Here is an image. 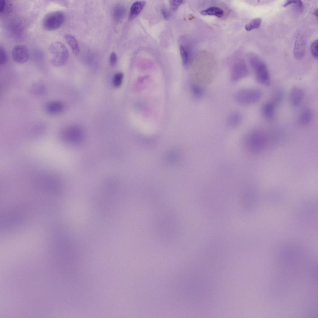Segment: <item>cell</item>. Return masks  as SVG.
Here are the masks:
<instances>
[{
	"label": "cell",
	"instance_id": "6da1fadb",
	"mask_svg": "<svg viewBox=\"0 0 318 318\" xmlns=\"http://www.w3.org/2000/svg\"><path fill=\"white\" fill-rule=\"evenodd\" d=\"M267 138L266 134L259 130L253 131L245 137L244 144L246 148L253 153L262 152L266 146Z\"/></svg>",
	"mask_w": 318,
	"mask_h": 318
},
{
	"label": "cell",
	"instance_id": "7a4b0ae2",
	"mask_svg": "<svg viewBox=\"0 0 318 318\" xmlns=\"http://www.w3.org/2000/svg\"><path fill=\"white\" fill-rule=\"evenodd\" d=\"M48 51L51 55L50 61L54 66L60 67L64 65L68 58V52L66 47L61 42L55 41L49 45Z\"/></svg>",
	"mask_w": 318,
	"mask_h": 318
},
{
	"label": "cell",
	"instance_id": "3957f363",
	"mask_svg": "<svg viewBox=\"0 0 318 318\" xmlns=\"http://www.w3.org/2000/svg\"><path fill=\"white\" fill-rule=\"evenodd\" d=\"M251 66L254 71L257 81L266 86L270 84V78L267 66L258 56L254 55L251 59Z\"/></svg>",
	"mask_w": 318,
	"mask_h": 318
},
{
	"label": "cell",
	"instance_id": "277c9868",
	"mask_svg": "<svg viewBox=\"0 0 318 318\" xmlns=\"http://www.w3.org/2000/svg\"><path fill=\"white\" fill-rule=\"evenodd\" d=\"M262 95L261 91L256 89H243L237 91L235 99L238 103L242 105H249L258 102Z\"/></svg>",
	"mask_w": 318,
	"mask_h": 318
},
{
	"label": "cell",
	"instance_id": "5b68a950",
	"mask_svg": "<svg viewBox=\"0 0 318 318\" xmlns=\"http://www.w3.org/2000/svg\"><path fill=\"white\" fill-rule=\"evenodd\" d=\"M64 13L60 11H54L47 14L43 20V28L48 31H53L60 27L64 21Z\"/></svg>",
	"mask_w": 318,
	"mask_h": 318
},
{
	"label": "cell",
	"instance_id": "8992f818",
	"mask_svg": "<svg viewBox=\"0 0 318 318\" xmlns=\"http://www.w3.org/2000/svg\"><path fill=\"white\" fill-rule=\"evenodd\" d=\"M12 56L14 61L19 64L27 62L29 58L28 49L25 45H18L15 46L12 51Z\"/></svg>",
	"mask_w": 318,
	"mask_h": 318
},
{
	"label": "cell",
	"instance_id": "52a82bcc",
	"mask_svg": "<svg viewBox=\"0 0 318 318\" xmlns=\"http://www.w3.org/2000/svg\"><path fill=\"white\" fill-rule=\"evenodd\" d=\"M306 41L303 36L298 33L296 37L293 50L294 57L297 60L302 59L304 57L305 51Z\"/></svg>",
	"mask_w": 318,
	"mask_h": 318
},
{
	"label": "cell",
	"instance_id": "ba28073f",
	"mask_svg": "<svg viewBox=\"0 0 318 318\" xmlns=\"http://www.w3.org/2000/svg\"><path fill=\"white\" fill-rule=\"evenodd\" d=\"M248 75V70L244 64H238L235 65L232 71L231 79L237 82L245 78Z\"/></svg>",
	"mask_w": 318,
	"mask_h": 318
},
{
	"label": "cell",
	"instance_id": "9c48e42d",
	"mask_svg": "<svg viewBox=\"0 0 318 318\" xmlns=\"http://www.w3.org/2000/svg\"><path fill=\"white\" fill-rule=\"evenodd\" d=\"M46 112L51 115H57L61 113L65 109L64 104L59 101H53L49 102L45 106Z\"/></svg>",
	"mask_w": 318,
	"mask_h": 318
},
{
	"label": "cell",
	"instance_id": "30bf717a",
	"mask_svg": "<svg viewBox=\"0 0 318 318\" xmlns=\"http://www.w3.org/2000/svg\"><path fill=\"white\" fill-rule=\"evenodd\" d=\"M304 95V93L302 89L298 87H294L289 93V101L292 105L297 106L302 101Z\"/></svg>",
	"mask_w": 318,
	"mask_h": 318
},
{
	"label": "cell",
	"instance_id": "8fae6325",
	"mask_svg": "<svg viewBox=\"0 0 318 318\" xmlns=\"http://www.w3.org/2000/svg\"><path fill=\"white\" fill-rule=\"evenodd\" d=\"M80 132L77 128L70 127L64 129L61 134V137L65 141L72 142L77 140L78 136H80Z\"/></svg>",
	"mask_w": 318,
	"mask_h": 318
},
{
	"label": "cell",
	"instance_id": "7c38bea8",
	"mask_svg": "<svg viewBox=\"0 0 318 318\" xmlns=\"http://www.w3.org/2000/svg\"><path fill=\"white\" fill-rule=\"evenodd\" d=\"M145 4L144 1H139L134 2L131 6L128 20L131 21L134 19L140 12Z\"/></svg>",
	"mask_w": 318,
	"mask_h": 318
},
{
	"label": "cell",
	"instance_id": "4fadbf2b",
	"mask_svg": "<svg viewBox=\"0 0 318 318\" xmlns=\"http://www.w3.org/2000/svg\"><path fill=\"white\" fill-rule=\"evenodd\" d=\"M242 120V116L240 113L238 112H233L228 117L227 123L229 127L234 128L240 124Z\"/></svg>",
	"mask_w": 318,
	"mask_h": 318
},
{
	"label": "cell",
	"instance_id": "5bb4252c",
	"mask_svg": "<svg viewBox=\"0 0 318 318\" xmlns=\"http://www.w3.org/2000/svg\"><path fill=\"white\" fill-rule=\"evenodd\" d=\"M64 38L73 53L76 55L79 54L80 48L78 43L75 38L71 35L68 34H65Z\"/></svg>",
	"mask_w": 318,
	"mask_h": 318
},
{
	"label": "cell",
	"instance_id": "9a60e30c",
	"mask_svg": "<svg viewBox=\"0 0 318 318\" xmlns=\"http://www.w3.org/2000/svg\"><path fill=\"white\" fill-rule=\"evenodd\" d=\"M313 118V113L311 111L309 108L304 109L301 113L299 117V121L302 125L309 124Z\"/></svg>",
	"mask_w": 318,
	"mask_h": 318
},
{
	"label": "cell",
	"instance_id": "2e32d148",
	"mask_svg": "<svg viewBox=\"0 0 318 318\" xmlns=\"http://www.w3.org/2000/svg\"><path fill=\"white\" fill-rule=\"evenodd\" d=\"M200 14L203 16H214L221 18L224 15V11L219 7H212L201 11Z\"/></svg>",
	"mask_w": 318,
	"mask_h": 318
},
{
	"label": "cell",
	"instance_id": "e0dca14e",
	"mask_svg": "<svg viewBox=\"0 0 318 318\" xmlns=\"http://www.w3.org/2000/svg\"><path fill=\"white\" fill-rule=\"evenodd\" d=\"M275 105L272 102L266 103L262 108V112L264 116L268 119H271L274 115Z\"/></svg>",
	"mask_w": 318,
	"mask_h": 318
},
{
	"label": "cell",
	"instance_id": "ac0fdd59",
	"mask_svg": "<svg viewBox=\"0 0 318 318\" xmlns=\"http://www.w3.org/2000/svg\"><path fill=\"white\" fill-rule=\"evenodd\" d=\"M261 22L262 20L261 18H255L245 25V29L247 31H249L254 29H258L260 27Z\"/></svg>",
	"mask_w": 318,
	"mask_h": 318
},
{
	"label": "cell",
	"instance_id": "d6986e66",
	"mask_svg": "<svg viewBox=\"0 0 318 318\" xmlns=\"http://www.w3.org/2000/svg\"><path fill=\"white\" fill-rule=\"evenodd\" d=\"M192 90L194 95L199 98L202 97L204 93V89L201 86L197 84H194L192 86Z\"/></svg>",
	"mask_w": 318,
	"mask_h": 318
},
{
	"label": "cell",
	"instance_id": "ffe728a7",
	"mask_svg": "<svg viewBox=\"0 0 318 318\" xmlns=\"http://www.w3.org/2000/svg\"><path fill=\"white\" fill-rule=\"evenodd\" d=\"M283 93L280 89H277L274 93L273 96L272 102L275 105L280 103L282 101L283 97Z\"/></svg>",
	"mask_w": 318,
	"mask_h": 318
},
{
	"label": "cell",
	"instance_id": "44dd1931",
	"mask_svg": "<svg viewBox=\"0 0 318 318\" xmlns=\"http://www.w3.org/2000/svg\"><path fill=\"white\" fill-rule=\"evenodd\" d=\"M180 53L183 63L186 65L189 61V56L188 52L185 48L183 46L179 47Z\"/></svg>",
	"mask_w": 318,
	"mask_h": 318
},
{
	"label": "cell",
	"instance_id": "7402d4cb",
	"mask_svg": "<svg viewBox=\"0 0 318 318\" xmlns=\"http://www.w3.org/2000/svg\"><path fill=\"white\" fill-rule=\"evenodd\" d=\"M123 78V75L122 73H119L116 74L114 76L113 80V85L115 87H118L122 83Z\"/></svg>",
	"mask_w": 318,
	"mask_h": 318
},
{
	"label": "cell",
	"instance_id": "603a6c76",
	"mask_svg": "<svg viewBox=\"0 0 318 318\" xmlns=\"http://www.w3.org/2000/svg\"><path fill=\"white\" fill-rule=\"evenodd\" d=\"M114 16L116 19H120L124 15L125 13L124 8L121 6L117 7L115 9Z\"/></svg>",
	"mask_w": 318,
	"mask_h": 318
},
{
	"label": "cell",
	"instance_id": "cb8c5ba5",
	"mask_svg": "<svg viewBox=\"0 0 318 318\" xmlns=\"http://www.w3.org/2000/svg\"><path fill=\"white\" fill-rule=\"evenodd\" d=\"M311 52L312 56L316 59L318 58V40L316 39L311 43L310 47Z\"/></svg>",
	"mask_w": 318,
	"mask_h": 318
},
{
	"label": "cell",
	"instance_id": "d4e9b609",
	"mask_svg": "<svg viewBox=\"0 0 318 318\" xmlns=\"http://www.w3.org/2000/svg\"><path fill=\"white\" fill-rule=\"evenodd\" d=\"M7 60V56L4 48L1 45L0 48V64L1 65L4 64Z\"/></svg>",
	"mask_w": 318,
	"mask_h": 318
},
{
	"label": "cell",
	"instance_id": "484cf974",
	"mask_svg": "<svg viewBox=\"0 0 318 318\" xmlns=\"http://www.w3.org/2000/svg\"><path fill=\"white\" fill-rule=\"evenodd\" d=\"M182 0H171L170 1L171 8L174 11L176 10L183 2Z\"/></svg>",
	"mask_w": 318,
	"mask_h": 318
},
{
	"label": "cell",
	"instance_id": "4316f807",
	"mask_svg": "<svg viewBox=\"0 0 318 318\" xmlns=\"http://www.w3.org/2000/svg\"><path fill=\"white\" fill-rule=\"evenodd\" d=\"M117 61V57L116 53L114 52H112L110 56V63L112 66L115 65Z\"/></svg>",
	"mask_w": 318,
	"mask_h": 318
},
{
	"label": "cell",
	"instance_id": "83f0119b",
	"mask_svg": "<svg viewBox=\"0 0 318 318\" xmlns=\"http://www.w3.org/2000/svg\"><path fill=\"white\" fill-rule=\"evenodd\" d=\"M295 5L297 10L300 12H302L304 10V6L303 3L301 0H297V2L294 4Z\"/></svg>",
	"mask_w": 318,
	"mask_h": 318
},
{
	"label": "cell",
	"instance_id": "f1b7e54d",
	"mask_svg": "<svg viewBox=\"0 0 318 318\" xmlns=\"http://www.w3.org/2000/svg\"><path fill=\"white\" fill-rule=\"evenodd\" d=\"M161 13L164 18L166 20H168L170 17V14L169 11L166 9H163L161 10Z\"/></svg>",
	"mask_w": 318,
	"mask_h": 318
},
{
	"label": "cell",
	"instance_id": "f546056e",
	"mask_svg": "<svg viewBox=\"0 0 318 318\" xmlns=\"http://www.w3.org/2000/svg\"><path fill=\"white\" fill-rule=\"evenodd\" d=\"M6 2L4 0H1L0 2V12L2 13L3 12Z\"/></svg>",
	"mask_w": 318,
	"mask_h": 318
},
{
	"label": "cell",
	"instance_id": "4dcf8cb0",
	"mask_svg": "<svg viewBox=\"0 0 318 318\" xmlns=\"http://www.w3.org/2000/svg\"><path fill=\"white\" fill-rule=\"evenodd\" d=\"M297 2V0H287L283 4V7H286L287 6L289 5L290 4H295Z\"/></svg>",
	"mask_w": 318,
	"mask_h": 318
},
{
	"label": "cell",
	"instance_id": "1f68e13d",
	"mask_svg": "<svg viewBox=\"0 0 318 318\" xmlns=\"http://www.w3.org/2000/svg\"><path fill=\"white\" fill-rule=\"evenodd\" d=\"M313 14L316 17H318V10L317 9L315 10Z\"/></svg>",
	"mask_w": 318,
	"mask_h": 318
}]
</instances>
